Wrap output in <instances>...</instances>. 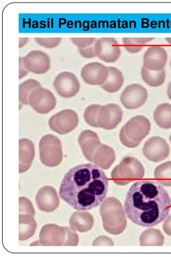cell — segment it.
Wrapping results in <instances>:
<instances>
[{"label": "cell", "mask_w": 171, "mask_h": 257, "mask_svg": "<svg viewBox=\"0 0 171 257\" xmlns=\"http://www.w3.org/2000/svg\"><path fill=\"white\" fill-rule=\"evenodd\" d=\"M108 187V178L102 169L95 165L83 164L68 171L60 185L59 194L62 200L77 211H89L102 203Z\"/></svg>", "instance_id": "1"}, {"label": "cell", "mask_w": 171, "mask_h": 257, "mask_svg": "<svg viewBox=\"0 0 171 257\" xmlns=\"http://www.w3.org/2000/svg\"><path fill=\"white\" fill-rule=\"evenodd\" d=\"M171 200L162 186L150 180L136 182L130 187L124 201V212L134 223L143 227L155 226L165 220Z\"/></svg>", "instance_id": "2"}, {"label": "cell", "mask_w": 171, "mask_h": 257, "mask_svg": "<svg viewBox=\"0 0 171 257\" xmlns=\"http://www.w3.org/2000/svg\"><path fill=\"white\" fill-rule=\"evenodd\" d=\"M104 229L111 235L120 234L127 227V220L122 204L114 197L107 198L100 208Z\"/></svg>", "instance_id": "3"}, {"label": "cell", "mask_w": 171, "mask_h": 257, "mask_svg": "<svg viewBox=\"0 0 171 257\" xmlns=\"http://www.w3.org/2000/svg\"><path fill=\"white\" fill-rule=\"evenodd\" d=\"M151 123L143 115H137L131 118L121 128L120 140L122 145L131 149L139 146L149 134Z\"/></svg>", "instance_id": "4"}, {"label": "cell", "mask_w": 171, "mask_h": 257, "mask_svg": "<svg viewBox=\"0 0 171 257\" xmlns=\"http://www.w3.org/2000/svg\"><path fill=\"white\" fill-rule=\"evenodd\" d=\"M145 175V170L137 159L133 157L123 158L120 164L112 171L111 177L116 185L124 186L140 180Z\"/></svg>", "instance_id": "5"}, {"label": "cell", "mask_w": 171, "mask_h": 257, "mask_svg": "<svg viewBox=\"0 0 171 257\" xmlns=\"http://www.w3.org/2000/svg\"><path fill=\"white\" fill-rule=\"evenodd\" d=\"M40 159L48 167L58 166L63 159V152L60 140L56 136L46 135L40 142Z\"/></svg>", "instance_id": "6"}, {"label": "cell", "mask_w": 171, "mask_h": 257, "mask_svg": "<svg viewBox=\"0 0 171 257\" xmlns=\"http://www.w3.org/2000/svg\"><path fill=\"white\" fill-rule=\"evenodd\" d=\"M79 122V116L71 109H65L54 114L49 121L50 128L60 135L72 132Z\"/></svg>", "instance_id": "7"}, {"label": "cell", "mask_w": 171, "mask_h": 257, "mask_svg": "<svg viewBox=\"0 0 171 257\" xmlns=\"http://www.w3.org/2000/svg\"><path fill=\"white\" fill-rule=\"evenodd\" d=\"M57 100L53 93L42 87L36 88L30 93L29 105L40 114H47L54 110Z\"/></svg>", "instance_id": "8"}, {"label": "cell", "mask_w": 171, "mask_h": 257, "mask_svg": "<svg viewBox=\"0 0 171 257\" xmlns=\"http://www.w3.org/2000/svg\"><path fill=\"white\" fill-rule=\"evenodd\" d=\"M97 57L107 63H114L120 58V46L114 38H101L95 44Z\"/></svg>", "instance_id": "9"}, {"label": "cell", "mask_w": 171, "mask_h": 257, "mask_svg": "<svg viewBox=\"0 0 171 257\" xmlns=\"http://www.w3.org/2000/svg\"><path fill=\"white\" fill-rule=\"evenodd\" d=\"M148 93L139 84H131L124 89L120 96L123 106L129 110H134L142 106L146 102Z\"/></svg>", "instance_id": "10"}, {"label": "cell", "mask_w": 171, "mask_h": 257, "mask_svg": "<svg viewBox=\"0 0 171 257\" xmlns=\"http://www.w3.org/2000/svg\"><path fill=\"white\" fill-rule=\"evenodd\" d=\"M54 89L59 95L65 98L76 96L80 90V83L73 73L64 72L58 74L54 80Z\"/></svg>", "instance_id": "11"}, {"label": "cell", "mask_w": 171, "mask_h": 257, "mask_svg": "<svg viewBox=\"0 0 171 257\" xmlns=\"http://www.w3.org/2000/svg\"><path fill=\"white\" fill-rule=\"evenodd\" d=\"M123 111L118 104L110 103L101 106L98 113L99 127L106 130L115 128L123 118Z\"/></svg>", "instance_id": "12"}, {"label": "cell", "mask_w": 171, "mask_h": 257, "mask_svg": "<svg viewBox=\"0 0 171 257\" xmlns=\"http://www.w3.org/2000/svg\"><path fill=\"white\" fill-rule=\"evenodd\" d=\"M169 147L166 140L160 137L147 140L143 148L144 157L148 160L158 163L165 160L169 154Z\"/></svg>", "instance_id": "13"}, {"label": "cell", "mask_w": 171, "mask_h": 257, "mask_svg": "<svg viewBox=\"0 0 171 257\" xmlns=\"http://www.w3.org/2000/svg\"><path fill=\"white\" fill-rule=\"evenodd\" d=\"M68 227L54 224L45 225L40 235V244L44 246H66Z\"/></svg>", "instance_id": "14"}, {"label": "cell", "mask_w": 171, "mask_h": 257, "mask_svg": "<svg viewBox=\"0 0 171 257\" xmlns=\"http://www.w3.org/2000/svg\"><path fill=\"white\" fill-rule=\"evenodd\" d=\"M23 58V63L28 71L35 74H44L51 68L50 57L46 53L38 50L33 51Z\"/></svg>", "instance_id": "15"}, {"label": "cell", "mask_w": 171, "mask_h": 257, "mask_svg": "<svg viewBox=\"0 0 171 257\" xmlns=\"http://www.w3.org/2000/svg\"><path fill=\"white\" fill-rule=\"evenodd\" d=\"M168 60L166 50L160 46H152L147 49L143 56V67L152 71L164 69Z\"/></svg>", "instance_id": "16"}, {"label": "cell", "mask_w": 171, "mask_h": 257, "mask_svg": "<svg viewBox=\"0 0 171 257\" xmlns=\"http://www.w3.org/2000/svg\"><path fill=\"white\" fill-rule=\"evenodd\" d=\"M83 81L92 85H102L108 75V67L98 62H90L82 69Z\"/></svg>", "instance_id": "17"}, {"label": "cell", "mask_w": 171, "mask_h": 257, "mask_svg": "<svg viewBox=\"0 0 171 257\" xmlns=\"http://www.w3.org/2000/svg\"><path fill=\"white\" fill-rule=\"evenodd\" d=\"M36 202L41 211L48 213L55 211L60 204L57 191L50 186H44L38 191Z\"/></svg>", "instance_id": "18"}, {"label": "cell", "mask_w": 171, "mask_h": 257, "mask_svg": "<svg viewBox=\"0 0 171 257\" xmlns=\"http://www.w3.org/2000/svg\"><path fill=\"white\" fill-rule=\"evenodd\" d=\"M35 215V209L33 207H20V240H26L35 234L37 225L34 219Z\"/></svg>", "instance_id": "19"}, {"label": "cell", "mask_w": 171, "mask_h": 257, "mask_svg": "<svg viewBox=\"0 0 171 257\" xmlns=\"http://www.w3.org/2000/svg\"><path fill=\"white\" fill-rule=\"evenodd\" d=\"M78 142L84 157L88 161L93 162V155L98 147L102 144L96 132L88 130L83 131L80 134Z\"/></svg>", "instance_id": "20"}, {"label": "cell", "mask_w": 171, "mask_h": 257, "mask_svg": "<svg viewBox=\"0 0 171 257\" xmlns=\"http://www.w3.org/2000/svg\"><path fill=\"white\" fill-rule=\"evenodd\" d=\"M19 173H25L32 165L35 155L34 144L28 139H21L19 141Z\"/></svg>", "instance_id": "21"}, {"label": "cell", "mask_w": 171, "mask_h": 257, "mask_svg": "<svg viewBox=\"0 0 171 257\" xmlns=\"http://www.w3.org/2000/svg\"><path fill=\"white\" fill-rule=\"evenodd\" d=\"M115 160L114 151L111 147L101 144L93 155V163L100 169L107 170Z\"/></svg>", "instance_id": "22"}, {"label": "cell", "mask_w": 171, "mask_h": 257, "mask_svg": "<svg viewBox=\"0 0 171 257\" xmlns=\"http://www.w3.org/2000/svg\"><path fill=\"white\" fill-rule=\"evenodd\" d=\"M70 226L80 232L90 230L94 224L93 216L87 212H76L73 213L69 220Z\"/></svg>", "instance_id": "23"}, {"label": "cell", "mask_w": 171, "mask_h": 257, "mask_svg": "<svg viewBox=\"0 0 171 257\" xmlns=\"http://www.w3.org/2000/svg\"><path fill=\"white\" fill-rule=\"evenodd\" d=\"M108 75L106 82L101 85L105 91L109 93L118 92L124 83V77L120 70L114 67H108Z\"/></svg>", "instance_id": "24"}, {"label": "cell", "mask_w": 171, "mask_h": 257, "mask_svg": "<svg viewBox=\"0 0 171 257\" xmlns=\"http://www.w3.org/2000/svg\"><path fill=\"white\" fill-rule=\"evenodd\" d=\"M153 119L159 127L165 130L171 128V104L159 105L154 111Z\"/></svg>", "instance_id": "25"}, {"label": "cell", "mask_w": 171, "mask_h": 257, "mask_svg": "<svg viewBox=\"0 0 171 257\" xmlns=\"http://www.w3.org/2000/svg\"><path fill=\"white\" fill-rule=\"evenodd\" d=\"M165 238L161 232L156 229L149 228L144 231L139 238L141 246H162Z\"/></svg>", "instance_id": "26"}, {"label": "cell", "mask_w": 171, "mask_h": 257, "mask_svg": "<svg viewBox=\"0 0 171 257\" xmlns=\"http://www.w3.org/2000/svg\"><path fill=\"white\" fill-rule=\"evenodd\" d=\"M141 76L143 81L152 87H158L164 83L166 79L165 69L160 71H152L142 67Z\"/></svg>", "instance_id": "27"}, {"label": "cell", "mask_w": 171, "mask_h": 257, "mask_svg": "<svg viewBox=\"0 0 171 257\" xmlns=\"http://www.w3.org/2000/svg\"><path fill=\"white\" fill-rule=\"evenodd\" d=\"M154 176L157 182L162 186H171V161H167L154 170Z\"/></svg>", "instance_id": "28"}, {"label": "cell", "mask_w": 171, "mask_h": 257, "mask_svg": "<svg viewBox=\"0 0 171 257\" xmlns=\"http://www.w3.org/2000/svg\"><path fill=\"white\" fill-rule=\"evenodd\" d=\"M153 40V38H124L122 42L127 52L137 53L142 50L144 45Z\"/></svg>", "instance_id": "29"}, {"label": "cell", "mask_w": 171, "mask_h": 257, "mask_svg": "<svg viewBox=\"0 0 171 257\" xmlns=\"http://www.w3.org/2000/svg\"><path fill=\"white\" fill-rule=\"evenodd\" d=\"M40 82L34 79H30L22 83L19 86V100L23 105H29V98L31 92L41 87Z\"/></svg>", "instance_id": "30"}, {"label": "cell", "mask_w": 171, "mask_h": 257, "mask_svg": "<svg viewBox=\"0 0 171 257\" xmlns=\"http://www.w3.org/2000/svg\"><path fill=\"white\" fill-rule=\"evenodd\" d=\"M102 105L92 104L85 108L84 113V119L90 126L99 127L97 122L98 113Z\"/></svg>", "instance_id": "31"}, {"label": "cell", "mask_w": 171, "mask_h": 257, "mask_svg": "<svg viewBox=\"0 0 171 257\" xmlns=\"http://www.w3.org/2000/svg\"><path fill=\"white\" fill-rule=\"evenodd\" d=\"M36 43L46 49L56 48L61 43V38H36Z\"/></svg>", "instance_id": "32"}, {"label": "cell", "mask_w": 171, "mask_h": 257, "mask_svg": "<svg viewBox=\"0 0 171 257\" xmlns=\"http://www.w3.org/2000/svg\"><path fill=\"white\" fill-rule=\"evenodd\" d=\"M71 41L79 49L86 48L95 44V38H72Z\"/></svg>", "instance_id": "33"}, {"label": "cell", "mask_w": 171, "mask_h": 257, "mask_svg": "<svg viewBox=\"0 0 171 257\" xmlns=\"http://www.w3.org/2000/svg\"><path fill=\"white\" fill-rule=\"evenodd\" d=\"M81 56L87 59H91L97 57L94 46H90L88 48L79 49Z\"/></svg>", "instance_id": "34"}, {"label": "cell", "mask_w": 171, "mask_h": 257, "mask_svg": "<svg viewBox=\"0 0 171 257\" xmlns=\"http://www.w3.org/2000/svg\"><path fill=\"white\" fill-rule=\"evenodd\" d=\"M93 246L110 245L113 246L114 243L112 240L105 236H101L96 238L92 243Z\"/></svg>", "instance_id": "35"}, {"label": "cell", "mask_w": 171, "mask_h": 257, "mask_svg": "<svg viewBox=\"0 0 171 257\" xmlns=\"http://www.w3.org/2000/svg\"><path fill=\"white\" fill-rule=\"evenodd\" d=\"M162 229L167 235L171 236V214L166 218L162 224Z\"/></svg>", "instance_id": "36"}, {"label": "cell", "mask_w": 171, "mask_h": 257, "mask_svg": "<svg viewBox=\"0 0 171 257\" xmlns=\"http://www.w3.org/2000/svg\"><path fill=\"white\" fill-rule=\"evenodd\" d=\"M19 66H20V74L19 77L20 79H22V78L26 76L29 71L25 66L24 63H23V58L20 57L19 58Z\"/></svg>", "instance_id": "37"}, {"label": "cell", "mask_w": 171, "mask_h": 257, "mask_svg": "<svg viewBox=\"0 0 171 257\" xmlns=\"http://www.w3.org/2000/svg\"><path fill=\"white\" fill-rule=\"evenodd\" d=\"M29 40L27 38H20V41H19V47L20 48H22V47L24 46L27 44L28 43Z\"/></svg>", "instance_id": "38"}, {"label": "cell", "mask_w": 171, "mask_h": 257, "mask_svg": "<svg viewBox=\"0 0 171 257\" xmlns=\"http://www.w3.org/2000/svg\"><path fill=\"white\" fill-rule=\"evenodd\" d=\"M167 94L168 97L171 100V81L169 82L168 85Z\"/></svg>", "instance_id": "39"}, {"label": "cell", "mask_w": 171, "mask_h": 257, "mask_svg": "<svg viewBox=\"0 0 171 257\" xmlns=\"http://www.w3.org/2000/svg\"><path fill=\"white\" fill-rule=\"evenodd\" d=\"M165 40L169 45H171V38H166Z\"/></svg>", "instance_id": "40"}, {"label": "cell", "mask_w": 171, "mask_h": 257, "mask_svg": "<svg viewBox=\"0 0 171 257\" xmlns=\"http://www.w3.org/2000/svg\"><path fill=\"white\" fill-rule=\"evenodd\" d=\"M169 141H170V144H171V134H170V137H169Z\"/></svg>", "instance_id": "41"}, {"label": "cell", "mask_w": 171, "mask_h": 257, "mask_svg": "<svg viewBox=\"0 0 171 257\" xmlns=\"http://www.w3.org/2000/svg\"><path fill=\"white\" fill-rule=\"evenodd\" d=\"M170 68H171V58H170Z\"/></svg>", "instance_id": "42"}]
</instances>
